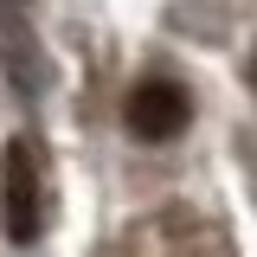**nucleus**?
<instances>
[{"label": "nucleus", "mask_w": 257, "mask_h": 257, "mask_svg": "<svg viewBox=\"0 0 257 257\" xmlns=\"http://www.w3.org/2000/svg\"><path fill=\"white\" fill-rule=\"evenodd\" d=\"M251 84H257V58H251Z\"/></svg>", "instance_id": "7ed1b4c3"}, {"label": "nucleus", "mask_w": 257, "mask_h": 257, "mask_svg": "<svg viewBox=\"0 0 257 257\" xmlns=\"http://www.w3.org/2000/svg\"><path fill=\"white\" fill-rule=\"evenodd\" d=\"M187 116H193L187 90L167 84V77H142V84L128 90V109H122L128 135H142V142H174V135L187 128Z\"/></svg>", "instance_id": "f03ea898"}, {"label": "nucleus", "mask_w": 257, "mask_h": 257, "mask_svg": "<svg viewBox=\"0 0 257 257\" xmlns=\"http://www.w3.org/2000/svg\"><path fill=\"white\" fill-rule=\"evenodd\" d=\"M0 225H7V244H20V251L45 225V180H39V155L26 135H13L0 148Z\"/></svg>", "instance_id": "f257e3e1"}]
</instances>
